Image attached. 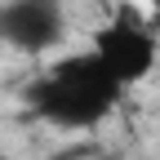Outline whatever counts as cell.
<instances>
[{
  "instance_id": "6da1fadb",
  "label": "cell",
  "mask_w": 160,
  "mask_h": 160,
  "mask_svg": "<svg viewBox=\"0 0 160 160\" xmlns=\"http://www.w3.org/2000/svg\"><path fill=\"white\" fill-rule=\"evenodd\" d=\"M120 98H125V85L102 67L93 49H85L45 67V76L31 89V107L58 129H93L116 111Z\"/></svg>"
},
{
  "instance_id": "7a4b0ae2",
  "label": "cell",
  "mask_w": 160,
  "mask_h": 160,
  "mask_svg": "<svg viewBox=\"0 0 160 160\" xmlns=\"http://www.w3.org/2000/svg\"><path fill=\"white\" fill-rule=\"evenodd\" d=\"M89 49L102 58V67L120 80V85H142V80L156 71V22L147 18L142 5H133V0H125V5H116L107 13V22H98L93 36H89Z\"/></svg>"
}]
</instances>
